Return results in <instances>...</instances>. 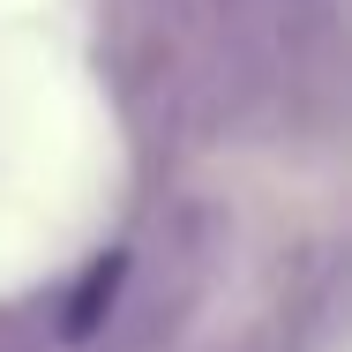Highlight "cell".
<instances>
[{
  "label": "cell",
  "instance_id": "1",
  "mask_svg": "<svg viewBox=\"0 0 352 352\" xmlns=\"http://www.w3.org/2000/svg\"><path fill=\"white\" fill-rule=\"evenodd\" d=\"M128 285H135V255H128V248H105V255L60 292V307H53V315H60V338H68V345L98 338V330L113 322V307L128 300Z\"/></svg>",
  "mask_w": 352,
  "mask_h": 352
},
{
  "label": "cell",
  "instance_id": "2",
  "mask_svg": "<svg viewBox=\"0 0 352 352\" xmlns=\"http://www.w3.org/2000/svg\"><path fill=\"white\" fill-rule=\"evenodd\" d=\"M188 300H195V278L120 300L113 322H105V352H165L173 338H180V322H188Z\"/></svg>",
  "mask_w": 352,
  "mask_h": 352
}]
</instances>
